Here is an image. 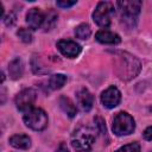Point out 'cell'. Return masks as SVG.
<instances>
[{
  "label": "cell",
  "mask_w": 152,
  "mask_h": 152,
  "mask_svg": "<svg viewBox=\"0 0 152 152\" xmlns=\"http://www.w3.org/2000/svg\"><path fill=\"white\" fill-rule=\"evenodd\" d=\"M141 69L140 62L128 52H115V70L118 76L124 81L134 78Z\"/></svg>",
  "instance_id": "obj_1"
},
{
  "label": "cell",
  "mask_w": 152,
  "mask_h": 152,
  "mask_svg": "<svg viewBox=\"0 0 152 152\" xmlns=\"http://www.w3.org/2000/svg\"><path fill=\"white\" fill-rule=\"evenodd\" d=\"M119 10H120V17L121 21L128 26L134 27L141 10V1L139 0H132V1H118L116 2Z\"/></svg>",
  "instance_id": "obj_2"
},
{
  "label": "cell",
  "mask_w": 152,
  "mask_h": 152,
  "mask_svg": "<svg viewBox=\"0 0 152 152\" xmlns=\"http://www.w3.org/2000/svg\"><path fill=\"white\" fill-rule=\"evenodd\" d=\"M94 142H95L94 131L86 126L77 128L71 138V145L77 152H89Z\"/></svg>",
  "instance_id": "obj_3"
},
{
  "label": "cell",
  "mask_w": 152,
  "mask_h": 152,
  "mask_svg": "<svg viewBox=\"0 0 152 152\" xmlns=\"http://www.w3.org/2000/svg\"><path fill=\"white\" fill-rule=\"evenodd\" d=\"M115 13L114 4L110 1H101L97 4L94 13L93 19L94 21L101 27H108L112 21V17Z\"/></svg>",
  "instance_id": "obj_4"
},
{
  "label": "cell",
  "mask_w": 152,
  "mask_h": 152,
  "mask_svg": "<svg viewBox=\"0 0 152 152\" xmlns=\"http://www.w3.org/2000/svg\"><path fill=\"white\" fill-rule=\"evenodd\" d=\"M134 128H135L134 119L129 114H127L126 112H119L114 116L113 125H112V129H113L114 134L128 135V134L133 133Z\"/></svg>",
  "instance_id": "obj_5"
},
{
  "label": "cell",
  "mask_w": 152,
  "mask_h": 152,
  "mask_svg": "<svg viewBox=\"0 0 152 152\" xmlns=\"http://www.w3.org/2000/svg\"><path fill=\"white\" fill-rule=\"evenodd\" d=\"M24 122L33 131H43L48 126V115L40 108H32L24 114Z\"/></svg>",
  "instance_id": "obj_6"
},
{
  "label": "cell",
  "mask_w": 152,
  "mask_h": 152,
  "mask_svg": "<svg viewBox=\"0 0 152 152\" xmlns=\"http://www.w3.org/2000/svg\"><path fill=\"white\" fill-rule=\"evenodd\" d=\"M37 99V93L32 88H27L21 90L17 96H15V104L17 108L21 112H27L33 108V103Z\"/></svg>",
  "instance_id": "obj_7"
},
{
  "label": "cell",
  "mask_w": 152,
  "mask_h": 152,
  "mask_svg": "<svg viewBox=\"0 0 152 152\" xmlns=\"http://www.w3.org/2000/svg\"><path fill=\"white\" fill-rule=\"evenodd\" d=\"M121 101V94L119 89L114 86H110L101 94V102L106 108H114Z\"/></svg>",
  "instance_id": "obj_8"
},
{
  "label": "cell",
  "mask_w": 152,
  "mask_h": 152,
  "mask_svg": "<svg viewBox=\"0 0 152 152\" xmlns=\"http://www.w3.org/2000/svg\"><path fill=\"white\" fill-rule=\"evenodd\" d=\"M57 48L61 51V53L68 58H74L76 56L80 55L81 52V46L74 42V40H69V39H61L57 42Z\"/></svg>",
  "instance_id": "obj_9"
},
{
  "label": "cell",
  "mask_w": 152,
  "mask_h": 152,
  "mask_svg": "<svg viewBox=\"0 0 152 152\" xmlns=\"http://www.w3.org/2000/svg\"><path fill=\"white\" fill-rule=\"evenodd\" d=\"M44 19H45V14L37 7L31 8L26 14V23L28 27L32 30L39 28L44 24Z\"/></svg>",
  "instance_id": "obj_10"
},
{
  "label": "cell",
  "mask_w": 152,
  "mask_h": 152,
  "mask_svg": "<svg viewBox=\"0 0 152 152\" xmlns=\"http://www.w3.org/2000/svg\"><path fill=\"white\" fill-rule=\"evenodd\" d=\"M77 102L80 104V107L82 108V110L84 112H89L93 108L94 104V97L90 94V91L86 88H82L77 91Z\"/></svg>",
  "instance_id": "obj_11"
},
{
  "label": "cell",
  "mask_w": 152,
  "mask_h": 152,
  "mask_svg": "<svg viewBox=\"0 0 152 152\" xmlns=\"http://www.w3.org/2000/svg\"><path fill=\"white\" fill-rule=\"evenodd\" d=\"M95 38L97 42H100L102 44H118L121 42V38L119 34H116L112 31H108L106 28L97 31L95 34Z\"/></svg>",
  "instance_id": "obj_12"
},
{
  "label": "cell",
  "mask_w": 152,
  "mask_h": 152,
  "mask_svg": "<svg viewBox=\"0 0 152 152\" xmlns=\"http://www.w3.org/2000/svg\"><path fill=\"white\" fill-rule=\"evenodd\" d=\"M10 144L19 150H27L31 146V139L26 134H14L10 138Z\"/></svg>",
  "instance_id": "obj_13"
},
{
  "label": "cell",
  "mask_w": 152,
  "mask_h": 152,
  "mask_svg": "<svg viewBox=\"0 0 152 152\" xmlns=\"http://www.w3.org/2000/svg\"><path fill=\"white\" fill-rule=\"evenodd\" d=\"M23 71H24V65H23V62H21L20 58H15L10 63L8 72H10V76H11L12 80L20 78L21 75H23Z\"/></svg>",
  "instance_id": "obj_14"
},
{
  "label": "cell",
  "mask_w": 152,
  "mask_h": 152,
  "mask_svg": "<svg viewBox=\"0 0 152 152\" xmlns=\"http://www.w3.org/2000/svg\"><path fill=\"white\" fill-rule=\"evenodd\" d=\"M59 106H61V108L63 109V112L66 113V115H68L69 118H74V116L76 115V113H77L76 106L71 102L70 99H68V97H65V96H62V97L59 99Z\"/></svg>",
  "instance_id": "obj_15"
},
{
  "label": "cell",
  "mask_w": 152,
  "mask_h": 152,
  "mask_svg": "<svg viewBox=\"0 0 152 152\" xmlns=\"http://www.w3.org/2000/svg\"><path fill=\"white\" fill-rule=\"evenodd\" d=\"M65 82H66V76L65 75H63V74H55V75H52L49 78L48 84H49V87L51 89L56 90V89L62 88L65 84Z\"/></svg>",
  "instance_id": "obj_16"
},
{
  "label": "cell",
  "mask_w": 152,
  "mask_h": 152,
  "mask_svg": "<svg viewBox=\"0 0 152 152\" xmlns=\"http://www.w3.org/2000/svg\"><path fill=\"white\" fill-rule=\"evenodd\" d=\"M91 30L88 24H81L75 28V36L80 39H88L90 37Z\"/></svg>",
  "instance_id": "obj_17"
},
{
  "label": "cell",
  "mask_w": 152,
  "mask_h": 152,
  "mask_svg": "<svg viewBox=\"0 0 152 152\" xmlns=\"http://www.w3.org/2000/svg\"><path fill=\"white\" fill-rule=\"evenodd\" d=\"M57 18L58 17H57V14L53 11H49V13L45 15V19H44V24H43L44 30L45 31L51 30L55 26V24L57 23Z\"/></svg>",
  "instance_id": "obj_18"
},
{
  "label": "cell",
  "mask_w": 152,
  "mask_h": 152,
  "mask_svg": "<svg viewBox=\"0 0 152 152\" xmlns=\"http://www.w3.org/2000/svg\"><path fill=\"white\" fill-rule=\"evenodd\" d=\"M17 36H18L24 43H31V42H32V33H31V31L27 30V28H24V27L19 28L18 32H17Z\"/></svg>",
  "instance_id": "obj_19"
},
{
  "label": "cell",
  "mask_w": 152,
  "mask_h": 152,
  "mask_svg": "<svg viewBox=\"0 0 152 152\" xmlns=\"http://www.w3.org/2000/svg\"><path fill=\"white\" fill-rule=\"evenodd\" d=\"M115 152H140V145L138 142H132V144L120 147Z\"/></svg>",
  "instance_id": "obj_20"
},
{
  "label": "cell",
  "mask_w": 152,
  "mask_h": 152,
  "mask_svg": "<svg viewBox=\"0 0 152 152\" xmlns=\"http://www.w3.org/2000/svg\"><path fill=\"white\" fill-rule=\"evenodd\" d=\"M95 126L101 134H106V125H104V121L102 118H100V116L95 118Z\"/></svg>",
  "instance_id": "obj_21"
},
{
  "label": "cell",
  "mask_w": 152,
  "mask_h": 152,
  "mask_svg": "<svg viewBox=\"0 0 152 152\" xmlns=\"http://www.w3.org/2000/svg\"><path fill=\"white\" fill-rule=\"evenodd\" d=\"M4 21H5V24H6L7 26H13L14 23H15V15H14L13 13H10L8 15L5 17Z\"/></svg>",
  "instance_id": "obj_22"
},
{
  "label": "cell",
  "mask_w": 152,
  "mask_h": 152,
  "mask_svg": "<svg viewBox=\"0 0 152 152\" xmlns=\"http://www.w3.org/2000/svg\"><path fill=\"white\" fill-rule=\"evenodd\" d=\"M76 5V1H57V6L63 7V8H68Z\"/></svg>",
  "instance_id": "obj_23"
},
{
  "label": "cell",
  "mask_w": 152,
  "mask_h": 152,
  "mask_svg": "<svg viewBox=\"0 0 152 152\" xmlns=\"http://www.w3.org/2000/svg\"><path fill=\"white\" fill-rule=\"evenodd\" d=\"M142 135H144V139H145V140H148V141H151V140H152V126L147 127V128L144 131Z\"/></svg>",
  "instance_id": "obj_24"
},
{
  "label": "cell",
  "mask_w": 152,
  "mask_h": 152,
  "mask_svg": "<svg viewBox=\"0 0 152 152\" xmlns=\"http://www.w3.org/2000/svg\"><path fill=\"white\" fill-rule=\"evenodd\" d=\"M56 152H69V150H68V147H66L65 144H61V145L57 147Z\"/></svg>",
  "instance_id": "obj_25"
},
{
  "label": "cell",
  "mask_w": 152,
  "mask_h": 152,
  "mask_svg": "<svg viewBox=\"0 0 152 152\" xmlns=\"http://www.w3.org/2000/svg\"><path fill=\"white\" fill-rule=\"evenodd\" d=\"M151 152H152V151H151Z\"/></svg>",
  "instance_id": "obj_26"
}]
</instances>
